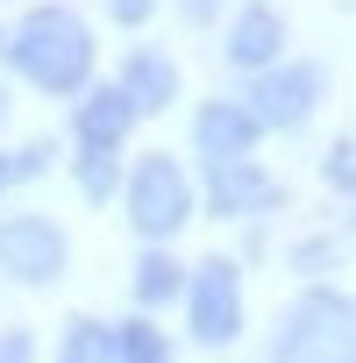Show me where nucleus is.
<instances>
[{
  "label": "nucleus",
  "mask_w": 356,
  "mask_h": 363,
  "mask_svg": "<svg viewBox=\"0 0 356 363\" xmlns=\"http://www.w3.org/2000/svg\"><path fill=\"white\" fill-rule=\"evenodd\" d=\"M121 93H128V107L143 114V107H164L171 93H178V72L157 57V50H135L128 57V72H121Z\"/></svg>",
  "instance_id": "nucleus-11"
},
{
  "label": "nucleus",
  "mask_w": 356,
  "mask_h": 363,
  "mask_svg": "<svg viewBox=\"0 0 356 363\" xmlns=\"http://www.w3.org/2000/svg\"><path fill=\"white\" fill-rule=\"evenodd\" d=\"M278 363H356V299L335 285L299 292L278 328Z\"/></svg>",
  "instance_id": "nucleus-2"
},
{
  "label": "nucleus",
  "mask_w": 356,
  "mask_h": 363,
  "mask_svg": "<svg viewBox=\"0 0 356 363\" xmlns=\"http://www.w3.org/2000/svg\"><path fill=\"white\" fill-rule=\"evenodd\" d=\"M8 50H15L22 79L43 86V93H79V86L93 79V29H86L72 8H36V15L15 29Z\"/></svg>",
  "instance_id": "nucleus-1"
},
{
  "label": "nucleus",
  "mask_w": 356,
  "mask_h": 363,
  "mask_svg": "<svg viewBox=\"0 0 356 363\" xmlns=\"http://www.w3.org/2000/svg\"><path fill=\"white\" fill-rule=\"evenodd\" d=\"M72 264V242L50 214H15V221H0V271L22 278V285H50L57 271Z\"/></svg>",
  "instance_id": "nucleus-5"
},
{
  "label": "nucleus",
  "mask_w": 356,
  "mask_h": 363,
  "mask_svg": "<svg viewBox=\"0 0 356 363\" xmlns=\"http://www.w3.org/2000/svg\"><path fill=\"white\" fill-rule=\"evenodd\" d=\"M0 186H15V164H8V157H0Z\"/></svg>",
  "instance_id": "nucleus-20"
},
{
  "label": "nucleus",
  "mask_w": 356,
  "mask_h": 363,
  "mask_svg": "<svg viewBox=\"0 0 356 363\" xmlns=\"http://www.w3.org/2000/svg\"><path fill=\"white\" fill-rule=\"evenodd\" d=\"M0 128H8V93H0Z\"/></svg>",
  "instance_id": "nucleus-21"
},
{
  "label": "nucleus",
  "mask_w": 356,
  "mask_h": 363,
  "mask_svg": "<svg viewBox=\"0 0 356 363\" xmlns=\"http://www.w3.org/2000/svg\"><path fill=\"white\" fill-rule=\"evenodd\" d=\"M57 363H114V328L107 320H72L57 342Z\"/></svg>",
  "instance_id": "nucleus-12"
},
{
  "label": "nucleus",
  "mask_w": 356,
  "mask_h": 363,
  "mask_svg": "<svg viewBox=\"0 0 356 363\" xmlns=\"http://www.w3.org/2000/svg\"><path fill=\"white\" fill-rule=\"evenodd\" d=\"M36 356V342L22 335V328H8V335H0V363H29Z\"/></svg>",
  "instance_id": "nucleus-17"
},
{
  "label": "nucleus",
  "mask_w": 356,
  "mask_h": 363,
  "mask_svg": "<svg viewBox=\"0 0 356 363\" xmlns=\"http://www.w3.org/2000/svg\"><path fill=\"white\" fill-rule=\"evenodd\" d=\"M128 121H135V107H128L121 86H93V93L79 100V143H86V150H114V143L128 135Z\"/></svg>",
  "instance_id": "nucleus-9"
},
{
  "label": "nucleus",
  "mask_w": 356,
  "mask_h": 363,
  "mask_svg": "<svg viewBox=\"0 0 356 363\" xmlns=\"http://www.w3.org/2000/svg\"><path fill=\"white\" fill-rule=\"evenodd\" d=\"M107 15L114 22H143V15H157V0H107Z\"/></svg>",
  "instance_id": "nucleus-18"
},
{
  "label": "nucleus",
  "mask_w": 356,
  "mask_h": 363,
  "mask_svg": "<svg viewBox=\"0 0 356 363\" xmlns=\"http://www.w3.org/2000/svg\"><path fill=\"white\" fill-rule=\"evenodd\" d=\"M207 200H214V214H264V207L278 200V178L257 171L250 157H228V164H214V178H207Z\"/></svg>",
  "instance_id": "nucleus-7"
},
{
  "label": "nucleus",
  "mask_w": 356,
  "mask_h": 363,
  "mask_svg": "<svg viewBox=\"0 0 356 363\" xmlns=\"http://www.w3.org/2000/svg\"><path fill=\"white\" fill-rule=\"evenodd\" d=\"M321 100V72L313 65H264L257 72V100H250V121L257 128H299Z\"/></svg>",
  "instance_id": "nucleus-6"
},
{
  "label": "nucleus",
  "mask_w": 356,
  "mask_h": 363,
  "mask_svg": "<svg viewBox=\"0 0 356 363\" xmlns=\"http://www.w3.org/2000/svg\"><path fill=\"white\" fill-rule=\"evenodd\" d=\"M321 171H328V186H342V193H356V150H349V143H335Z\"/></svg>",
  "instance_id": "nucleus-16"
},
{
  "label": "nucleus",
  "mask_w": 356,
  "mask_h": 363,
  "mask_svg": "<svg viewBox=\"0 0 356 363\" xmlns=\"http://www.w3.org/2000/svg\"><path fill=\"white\" fill-rule=\"evenodd\" d=\"M114 363H171V342L150 320H128V328H114Z\"/></svg>",
  "instance_id": "nucleus-14"
},
{
  "label": "nucleus",
  "mask_w": 356,
  "mask_h": 363,
  "mask_svg": "<svg viewBox=\"0 0 356 363\" xmlns=\"http://www.w3.org/2000/svg\"><path fill=\"white\" fill-rule=\"evenodd\" d=\"M186 15H193V22H207V15H214V0H186Z\"/></svg>",
  "instance_id": "nucleus-19"
},
{
  "label": "nucleus",
  "mask_w": 356,
  "mask_h": 363,
  "mask_svg": "<svg viewBox=\"0 0 356 363\" xmlns=\"http://www.w3.org/2000/svg\"><path fill=\"white\" fill-rule=\"evenodd\" d=\"M114 186H121V171H114V150H86V157H79V193H86V200H107Z\"/></svg>",
  "instance_id": "nucleus-15"
},
{
  "label": "nucleus",
  "mask_w": 356,
  "mask_h": 363,
  "mask_svg": "<svg viewBox=\"0 0 356 363\" xmlns=\"http://www.w3.org/2000/svg\"><path fill=\"white\" fill-rule=\"evenodd\" d=\"M278 50H285V22H278V8L250 0V8L235 15V29H228V65L264 72V65H278Z\"/></svg>",
  "instance_id": "nucleus-8"
},
{
  "label": "nucleus",
  "mask_w": 356,
  "mask_h": 363,
  "mask_svg": "<svg viewBox=\"0 0 356 363\" xmlns=\"http://www.w3.org/2000/svg\"><path fill=\"white\" fill-rule=\"evenodd\" d=\"M186 214H193V186H186V171H178L164 150L143 157V164L128 171V221H135V235L171 242L178 228H186Z\"/></svg>",
  "instance_id": "nucleus-3"
},
{
  "label": "nucleus",
  "mask_w": 356,
  "mask_h": 363,
  "mask_svg": "<svg viewBox=\"0 0 356 363\" xmlns=\"http://www.w3.org/2000/svg\"><path fill=\"white\" fill-rule=\"evenodd\" d=\"M186 313H193V342L200 349H228L235 335H243V271L235 264H221V257H207L193 278H186Z\"/></svg>",
  "instance_id": "nucleus-4"
},
{
  "label": "nucleus",
  "mask_w": 356,
  "mask_h": 363,
  "mask_svg": "<svg viewBox=\"0 0 356 363\" xmlns=\"http://www.w3.org/2000/svg\"><path fill=\"white\" fill-rule=\"evenodd\" d=\"M178 292H186V271H178L164 250H150V257L135 264V299H143V306H164V299H178Z\"/></svg>",
  "instance_id": "nucleus-13"
},
{
  "label": "nucleus",
  "mask_w": 356,
  "mask_h": 363,
  "mask_svg": "<svg viewBox=\"0 0 356 363\" xmlns=\"http://www.w3.org/2000/svg\"><path fill=\"white\" fill-rule=\"evenodd\" d=\"M193 143H200L214 164H228V157H243V150L257 143V121H250L243 107H228V100H207L200 121H193Z\"/></svg>",
  "instance_id": "nucleus-10"
}]
</instances>
